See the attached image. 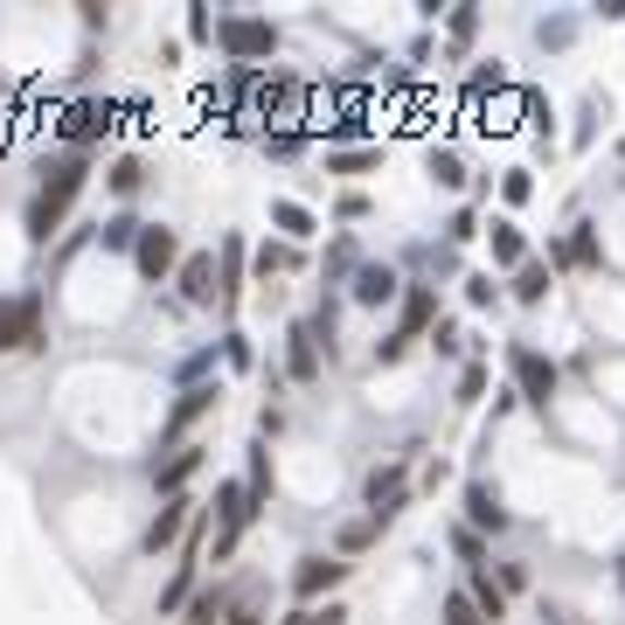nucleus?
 <instances>
[{"mask_svg":"<svg viewBox=\"0 0 625 625\" xmlns=\"http://www.w3.org/2000/svg\"><path fill=\"white\" fill-rule=\"evenodd\" d=\"M230 604H237V591H230V584H202V591L188 598L181 625H216V618H230Z\"/></svg>","mask_w":625,"mask_h":625,"instance_id":"19","label":"nucleus"},{"mask_svg":"<svg viewBox=\"0 0 625 625\" xmlns=\"http://www.w3.org/2000/svg\"><path fill=\"white\" fill-rule=\"evenodd\" d=\"M404 507H410V466H404V459L375 466V472H369V515L389 528L396 515H404Z\"/></svg>","mask_w":625,"mask_h":625,"instance_id":"5","label":"nucleus"},{"mask_svg":"<svg viewBox=\"0 0 625 625\" xmlns=\"http://www.w3.org/2000/svg\"><path fill=\"white\" fill-rule=\"evenodd\" d=\"M223 625H278V618L264 612V591H243V598L230 604V618H223Z\"/></svg>","mask_w":625,"mask_h":625,"instance_id":"31","label":"nucleus"},{"mask_svg":"<svg viewBox=\"0 0 625 625\" xmlns=\"http://www.w3.org/2000/svg\"><path fill=\"white\" fill-rule=\"evenodd\" d=\"M272 223H278V237H286V243H307V237H313V208H307V202H286V195H278V202H272Z\"/></svg>","mask_w":625,"mask_h":625,"instance_id":"22","label":"nucleus"},{"mask_svg":"<svg viewBox=\"0 0 625 625\" xmlns=\"http://www.w3.org/2000/svg\"><path fill=\"white\" fill-rule=\"evenodd\" d=\"M445 35H452V49H466L480 35V8H445Z\"/></svg>","mask_w":625,"mask_h":625,"instance_id":"32","label":"nucleus"},{"mask_svg":"<svg viewBox=\"0 0 625 625\" xmlns=\"http://www.w3.org/2000/svg\"><path fill=\"white\" fill-rule=\"evenodd\" d=\"M188 35H195V43H216V22H208V8H188Z\"/></svg>","mask_w":625,"mask_h":625,"instance_id":"42","label":"nucleus"},{"mask_svg":"<svg viewBox=\"0 0 625 625\" xmlns=\"http://www.w3.org/2000/svg\"><path fill=\"white\" fill-rule=\"evenodd\" d=\"M251 494H243V480H216V556H230L237 536L251 528Z\"/></svg>","mask_w":625,"mask_h":625,"instance_id":"6","label":"nucleus"},{"mask_svg":"<svg viewBox=\"0 0 625 625\" xmlns=\"http://www.w3.org/2000/svg\"><path fill=\"white\" fill-rule=\"evenodd\" d=\"M445 625H486V618H480V604L466 591H445Z\"/></svg>","mask_w":625,"mask_h":625,"instance_id":"34","label":"nucleus"},{"mask_svg":"<svg viewBox=\"0 0 625 625\" xmlns=\"http://www.w3.org/2000/svg\"><path fill=\"white\" fill-rule=\"evenodd\" d=\"M618 160H625V140H618Z\"/></svg>","mask_w":625,"mask_h":625,"instance_id":"47","label":"nucleus"},{"mask_svg":"<svg viewBox=\"0 0 625 625\" xmlns=\"http://www.w3.org/2000/svg\"><path fill=\"white\" fill-rule=\"evenodd\" d=\"M216 307L223 313H237V299H243V237H223V264H216Z\"/></svg>","mask_w":625,"mask_h":625,"instance_id":"18","label":"nucleus"},{"mask_svg":"<svg viewBox=\"0 0 625 625\" xmlns=\"http://www.w3.org/2000/svg\"><path fill=\"white\" fill-rule=\"evenodd\" d=\"M216 404H223V389H216V383H202V389H181V396H175V410H167V424H160V445L175 452V445H181V438H188V431H195V424H202V417L216 410Z\"/></svg>","mask_w":625,"mask_h":625,"instance_id":"8","label":"nucleus"},{"mask_svg":"<svg viewBox=\"0 0 625 625\" xmlns=\"http://www.w3.org/2000/svg\"><path fill=\"white\" fill-rule=\"evenodd\" d=\"M515 299H521V307H542V299H549V264L542 257H528L515 272Z\"/></svg>","mask_w":625,"mask_h":625,"instance_id":"25","label":"nucleus"},{"mask_svg":"<svg viewBox=\"0 0 625 625\" xmlns=\"http://www.w3.org/2000/svg\"><path fill=\"white\" fill-rule=\"evenodd\" d=\"M431 181H438V188H466V160L452 154V146H431Z\"/></svg>","mask_w":625,"mask_h":625,"instance_id":"28","label":"nucleus"},{"mask_svg":"<svg viewBox=\"0 0 625 625\" xmlns=\"http://www.w3.org/2000/svg\"><path fill=\"white\" fill-rule=\"evenodd\" d=\"M105 125H111V105H98V98H84V105H70V111H63V125H56V132H63L70 146H84V140H98Z\"/></svg>","mask_w":625,"mask_h":625,"instance_id":"17","label":"nucleus"},{"mask_svg":"<svg viewBox=\"0 0 625 625\" xmlns=\"http://www.w3.org/2000/svg\"><path fill=\"white\" fill-rule=\"evenodd\" d=\"M243 494H251V507L264 515V507H272V452H251V480H243Z\"/></svg>","mask_w":625,"mask_h":625,"instance_id":"27","label":"nucleus"},{"mask_svg":"<svg viewBox=\"0 0 625 625\" xmlns=\"http://www.w3.org/2000/svg\"><path fill=\"white\" fill-rule=\"evenodd\" d=\"M507 375H515V396H521L528 410H549V404H556V362H549L542 348L515 340V348H507Z\"/></svg>","mask_w":625,"mask_h":625,"instance_id":"3","label":"nucleus"},{"mask_svg":"<svg viewBox=\"0 0 625 625\" xmlns=\"http://www.w3.org/2000/svg\"><path fill=\"white\" fill-rule=\"evenodd\" d=\"M84 181H91V154L84 146H70V154H56L43 160V181H35V195H28V243H49L56 230H63V216H70V202L84 195Z\"/></svg>","mask_w":625,"mask_h":625,"instance_id":"1","label":"nucleus"},{"mask_svg":"<svg viewBox=\"0 0 625 625\" xmlns=\"http://www.w3.org/2000/svg\"><path fill=\"white\" fill-rule=\"evenodd\" d=\"M175 286H181V299L188 307H216V257L208 251H195V257H181V272H175Z\"/></svg>","mask_w":625,"mask_h":625,"instance_id":"13","label":"nucleus"},{"mask_svg":"<svg viewBox=\"0 0 625 625\" xmlns=\"http://www.w3.org/2000/svg\"><path fill=\"white\" fill-rule=\"evenodd\" d=\"M507 521H515V515H507V507H501V494H494V486H486V480H472V486H466V528H480V536H486V528H494V536H501Z\"/></svg>","mask_w":625,"mask_h":625,"instance_id":"15","label":"nucleus"},{"mask_svg":"<svg viewBox=\"0 0 625 625\" xmlns=\"http://www.w3.org/2000/svg\"><path fill=\"white\" fill-rule=\"evenodd\" d=\"M286 375H292V383H320V340H313L307 320L286 334Z\"/></svg>","mask_w":625,"mask_h":625,"instance_id":"16","label":"nucleus"},{"mask_svg":"<svg viewBox=\"0 0 625 625\" xmlns=\"http://www.w3.org/2000/svg\"><path fill=\"white\" fill-rule=\"evenodd\" d=\"M340 216H348V223H362V216H369V195H354V188H348V195H340Z\"/></svg>","mask_w":625,"mask_h":625,"instance_id":"45","label":"nucleus"},{"mask_svg":"<svg viewBox=\"0 0 625 625\" xmlns=\"http://www.w3.org/2000/svg\"><path fill=\"white\" fill-rule=\"evenodd\" d=\"M445 237H452V243H472V237H480V216H472V208H459V216L445 223Z\"/></svg>","mask_w":625,"mask_h":625,"instance_id":"40","label":"nucleus"},{"mask_svg":"<svg viewBox=\"0 0 625 625\" xmlns=\"http://www.w3.org/2000/svg\"><path fill=\"white\" fill-rule=\"evenodd\" d=\"M431 348H438V354H459V320H438V327H431Z\"/></svg>","mask_w":625,"mask_h":625,"instance_id":"41","label":"nucleus"},{"mask_svg":"<svg viewBox=\"0 0 625 625\" xmlns=\"http://www.w3.org/2000/svg\"><path fill=\"white\" fill-rule=\"evenodd\" d=\"M132 264H140V278H154V286H160L167 272H181V237L167 230V223H146V230H140V251H132Z\"/></svg>","mask_w":625,"mask_h":625,"instance_id":"7","label":"nucleus"},{"mask_svg":"<svg viewBox=\"0 0 625 625\" xmlns=\"http://www.w3.org/2000/svg\"><path fill=\"white\" fill-rule=\"evenodd\" d=\"M14 348H43V292L0 299V354H14Z\"/></svg>","mask_w":625,"mask_h":625,"instance_id":"4","label":"nucleus"},{"mask_svg":"<svg viewBox=\"0 0 625 625\" xmlns=\"http://www.w3.org/2000/svg\"><path fill=\"white\" fill-rule=\"evenodd\" d=\"M438 327V286H404V313H396V340H417Z\"/></svg>","mask_w":625,"mask_h":625,"instance_id":"14","label":"nucleus"},{"mask_svg":"<svg viewBox=\"0 0 625 625\" xmlns=\"http://www.w3.org/2000/svg\"><path fill=\"white\" fill-rule=\"evenodd\" d=\"M383 146H327V175H369Z\"/></svg>","mask_w":625,"mask_h":625,"instance_id":"23","label":"nucleus"},{"mask_svg":"<svg viewBox=\"0 0 625 625\" xmlns=\"http://www.w3.org/2000/svg\"><path fill=\"white\" fill-rule=\"evenodd\" d=\"M105 181L119 188V195H132V188L146 181V160H140V154H119V160H111V175H105Z\"/></svg>","mask_w":625,"mask_h":625,"instance_id":"33","label":"nucleus"},{"mask_svg":"<svg viewBox=\"0 0 625 625\" xmlns=\"http://www.w3.org/2000/svg\"><path fill=\"white\" fill-rule=\"evenodd\" d=\"M480 396H486V369L466 362V375H459V404H480Z\"/></svg>","mask_w":625,"mask_h":625,"instance_id":"38","label":"nucleus"},{"mask_svg":"<svg viewBox=\"0 0 625 625\" xmlns=\"http://www.w3.org/2000/svg\"><path fill=\"white\" fill-rule=\"evenodd\" d=\"M466 299H472V307H494V299H501L494 272H466Z\"/></svg>","mask_w":625,"mask_h":625,"instance_id":"36","label":"nucleus"},{"mask_svg":"<svg viewBox=\"0 0 625 625\" xmlns=\"http://www.w3.org/2000/svg\"><path fill=\"white\" fill-rule=\"evenodd\" d=\"M486 243H494V264H501V272H521V264H528V237H521L507 216H494V230H486Z\"/></svg>","mask_w":625,"mask_h":625,"instance_id":"21","label":"nucleus"},{"mask_svg":"<svg viewBox=\"0 0 625 625\" xmlns=\"http://www.w3.org/2000/svg\"><path fill=\"white\" fill-rule=\"evenodd\" d=\"M501 195H507V208H521L528 195H536V181H528V167H507V175H501Z\"/></svg>","mask_w":625,"mask_h":625,"instance_id":"35","label":"nucleus"},{"mask_svg":"<svg viewBox=\"0 0 625 625\" xmlns=\"http://www.w3.org/2000/svg\"><path fill=\"white\" fill-rule=\"evenodd\" d=\"M223 362H230V369H251V362H257L251 340H243V334H223Z\"/></svg>","mask_w":625,"mask_h":625,"instance_id":"39","label":"nucleus"},{"mask_svg":"<svg viewBox=\"0 0 625 625\" xmlns=\"http://www.w3.org/2000/svg\"><path fill=\"white\" fill-rule=\"evenodd\" d=\"M286 272H299V243H286V237L264 243V251H257V278H286Z\"/></svg>","mask_w":625,"mask_h":625,"instance_id":"26","label":"nucleus"},{"mask_svg":"<svg viewBox=\"0 0 625 625\" xmlns=\"http://www.w3.org/2000/svg\"><path fill=\"white\" fill-rule=\"evenodd\" d=\"M195 515H202V507L188 501V494H167V501L154 507V521H146V536H140V549H146V556H160L167 542H181V536H188V521H195Z\"/></svg>","mask_w":625,"mask_h":625,"instance_id":"9","label":"nucleus"},{"mask_svg":"<svg viewBox=\"0 0 625 625\" xmlns=\"http://www.w3.org/2000/svg\"><path fill=\"white\" fill-rule=\"evenodd\" d=\"M452 549H459L466 570H486V536H480V528H452Z\"/></svg>","mask_w":625,"mask_h":625,"instance_id":"30","label":"nucleus"},{"mask_svg":"<svg viewBox=\"0 0 625 625\" xmlns=\"http://www.w3.org/2000/svg\"><path fill=\"white\" fill-rule=\"evenodd\" d=\"M466 598L480 604V618H486V625H501V618H507V591H501V577H494V570H466Z\"/></svg>","mask_w":625,"mask_h":625,"instance_id":"20","label":"nucleus"},{"mask_svg":"<svg viewBox=\"0 0 625 625\" xmlns=\"http://www.w3.org/2000/svg\"><path fill=\"white\" fill-rule=\"evenodd\" d=\"M140 230H146L140 216H105L98 223V243H105V251H140Z\"/></svg>","mask_w":625,"mask_h":625,"instance_id":"24","label":"nucleus"},{"mask_svg":"<svg viewBox=\"0 0 625 625\" xmlns=\"http://www.w3.org/2000/svg\"><path fill=\"white\" fill-rule=\"evenodd\" d=\"M362 132H369V119H354V111H340V119L327 125V140H334V146H348V140H362Z\"/></svg>","mask_w":625,"mask_h":625,"instance_id":"37","label":"nucleus"},{"mask_svg":"<svg viewBox=\"0 0 625 625\" xmlns=\"http://www.w3.org/2000/svg\"><path fill=\"white\" fill-rule=\"evenodd\" d=\"M375 536H383V521H375V515H362V521H348V528H340V556H362V549H369Z\"/></svg>","mask_w":625,"mask_h":625,"instance_id":"29","label":"nucleus"},{"mask_svg":"<svg viewBox=\"0 0 625 625\" xmlns=\"http://www.w3.org/2000/svg\"><path fill=\"white\" fill-rule=\"evenodd\" d=\"M501 591H528V563H501Z\"/></svg>","mask_w":625,"mask_h":625,"instance_id":"44","label":"nucleus"},{"mask_svg":"<svg viewBox=\"0 0 625 625\" xmlns=\"http://www.w3.org/2000/svg\"><path fill=\"white\" fill-rule=\"evenodd\" d=\"M216 49L230 56L237 70H251V63H264V56L278 49V28L257 22V14H223V22H216Z\"/></svg>","mask_w":625,"mask_h":625,"instance_id":"2","label":"nucleus"},{"mask_svg":"<svg viewBox=\"0 0 625 625\" xmlns=\"http://www.w3.org/2000/svg\"><path fill=\"white\" fill-rule=\"evenodd\" d=\"M354 563L348 556H299V570H292V591L307 598V604H320V598H334V584L348 577Z\"/></svg>","mask_w":625,"mask_h":625,"instance_id":"10","label":"nucleus"},{"mask_svg":"<svg viewBox=\"0 0 625 625\" xmlns=\"http://www.w3.org/2000/svg\"><path fill=\"white\" fill-rule=\"evenodd\" d=\"M202 459H208V445H175V452H160V459H154V494H160V501L181 494V486L202 472Z\"/></svg>","mask_w":625,"mask_h":625,"instance_id":"11","label":"nucleus"},{"mask_svg":"<svg viewBox=\"0 0 625 625\" xmlns=\"http://www.w3.org/2000/svg\"><path fill=\"white\" fill-rule=\"evenodd\" d=\"M618 584H625V556H618Z\"/></svg>","mask_w":625,"mask_h":625,"instance_id":"46","label":"nucleus"},{"mask_svg":"<svg viewBox=\"0 0 625 625\" xmlns=\"http://www.w3.org/2000/svg\"><path fill=\"white\" fill-rule=\"evenodd\" d=\"M354 307H389V299H404V278H396V264H354Z\"/></svg>","mask_w":625,"mask_h":625,"instance_id":"12","label":"nucleus"},{"mask_svg":"<svg viewBox=\"0 0 625 625\" xmlns=\"http://www.w3.org/2000/svg\"><path fill=\"white\" fill-rule=\"evenodd\" d=\"M536 35H542V43H549V49H563V43H570V35H577V22H542Z\"/></svg>","mask_w":625,"mask_h":625,"instance_id":"43","label":"nucleus"}]
</instances>
